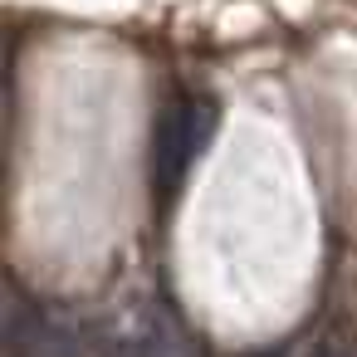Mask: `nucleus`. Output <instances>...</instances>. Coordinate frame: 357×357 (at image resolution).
Listing matches in <instances>:
<instances>
[{"instance_id": "obj_1", "label": "nucleus", "mask_w": 357, "mask_h": 357, "mask_svg": "<svg viewBox=\"0 0 357 357\" xmlns=\"http://www.w3.org/2000/svg\"><path fill=\"white\" fill-rule=\"evenodd\" d=\"M215 132V103L196 98V93H176L162 103L157 123H152V186L157 196H176L186 172L196 167V157L206 152Z\"/></svg>"}, {"instance_id": "obj_2", "label": "nucleus", "mask_w": 357, "mask_h": 357, "mask_svg": "<svg viewBox=\"0 0 357 357\" xmlns=\"http://www.w3.org/2000/svg\"><path fill=\"white\" fill-rule=\"evenodd\" d=\"M108 333L93 323L45 313L40 303H25L20 289H10V313H6V352L10 357H103Z\"/></svg>"}, {"instance_id": "obj_3", "label": "nucleus", "mask_w": 357, "mask_h": 357, "mask_svg": "<svg viewBox=\"0 0 357 357\" xmlns=\"http://www.w3.org/2000/svg\"><path fill=\"white\" fill-rule=\"evenodd\" d=\"M308 357H357V352H352L347 342H323V347H313Z\"/></svg>"}, {"instance_id": "obj_4", "label": "nucleus", "mask_w": 357, "mask_h": 357, "mask_svg": "<svg viewBox=\"0 0 357 357\" xmlns=\"http://www.w3.org/2000/svg\"><path fill=\"white\" fill-rule=\"evenodd\" d=\"M250 357H284V352H274V347H259V352H250Z\"/></svg>"}]
</instances>
